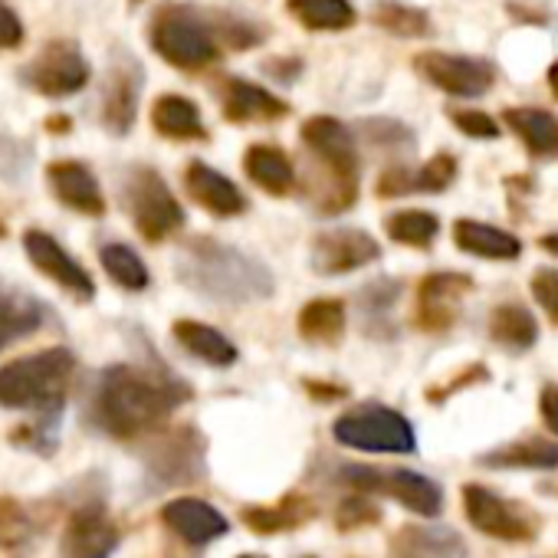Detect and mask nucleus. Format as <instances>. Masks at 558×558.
I'll return each mask as SVG.
<instances>
[{"label":"nucleus","mask_w":558,"mask_h":558,"mask_svg":"<svg viewBox=\"0 0 558 558\" xmlns=\"http://www.w3.org/2000/svg\"><path fill=\"white\" fill-rule=\"evenodd\" d=\"M99 263H102V269H106V276L112 279V283L122 287V290H129V293H142V290H148V283H151L148 266H145L142 256H138L132 246H125V243H106V246L99 250Z\"/></svg>","instance_id":"f704fd0d"},{"label":"nucleus","mask_w":558,"mask_h":558,"mask_svg":"<svg viewBox=\"0 0 558 558\" xmlns=\"http://www.w3.org/2000/svg\"><path fill=\"white\" fill-rule=\"evenodd\" d=\"M319 512V506L306 496V493H290L279 502L269 506H246L240 512L243 525L256 535H276V532H293L303 529L306 522H313Z\"/></svg>","instance_id":"b1692460"},{"label":"nucleus","mask_w":558,"mask_h":558,"mask_svg":"<svg viewBox=\"0 0 558 558\" xmlns=\"http://www.w3.org/2000/svg\"><path fill=\"white\" fill-rule=\"evenodd\" d=\"M303 145L313 158V168H323V178H310L306 194L313 207L326 217L349 210L359 197L362 158L355 135L332 116H313L303 125Z\"/></svg>","instance_id":"7ed1b4c3"},{"label":"nucleus","mask_w":558,"mask_h":558,"mask_svg":"<svg viewBox=\"0 0 558 558\" xmlns=\"http://www.w3.org/2000/svg\"><path fill=\"white\" fill-rule=\"evenodd\" d=\"M381 522V506L372 499V493H359L352 489L339 509H336V525L342 532H355V529H368V525H378Z\"/></svg>","instance_id":"58836bf2"},{"label":"nucleus","mask_w":558,"mask_h":558,"mask_svg":"<svg viewBox=\"0 0 558 558\" xmlns=\"http://www.w3.org/2000/svg\"><path fill=\"white\" fill-rule=\"evenodd\" d=\"M453 240L463 253L483 256V259H515L522 253V243L509 230H499V227L480 223V220H457Z\"/></svg>","instance_id":"c756f323"},{"label":"nucleus","mask_w":558,"mask_h":558,"mask_svg":"<svg viewBox=\"0 0 558 558\" xmlns=\"http://www.w3.org/2000/svg\"><path fill=\"white\" fill-rule=\"evenodd\" d=\"M489 339L499 349L519 355V352H529L538 342V323L525 306L506 303V306H496L493 316H489Z\"/></svg>","instance_id":"2f4dec72"},{"label":"nucleus","mask_w":558,"mask_h":558,"mask_svg":"<svg viewBox=\"0 0 558 558\" xmlns=\"http://www.w3.org/2000/svg\"><path fill=\"white\" fill-rule=\"evenodd\" d=\"M538 411H542V421H545V427H548V430L558 437V385H545V388H542Z\"/></svg>","instance_id":"c03bdc74"},{"label":"nucleus","mask_w":558,"mask_h":558,"mask_svg":"<svg viewBox=\"0 0 558 558\" xmlns=\"http://www.w3.org/2000/svg\"><path fill=\"white\" fill-rule=\"evenodd\" d=\"M473 290V279L463 272H430L417 290V329L447 332L457 323L460 303Z\"/></svg>","instance_id":"dca6fc26"},{"label":"nucleus","mask_w":558,"mask_h":558,"mask_svg":"<svg viewBox=\"0 0 558 558\" xmlns=\"http://www.w3.org/2000/svg\"><path fill=\"white\" fill-rule=\"evenodd\" d=\"M388 558H470L463 535L450 525H401L388 545Z\"/></svg>","instance_id":"aec40b11"},{"label":"nucleus","mask_w":558,"mask_h":558,"mask_svg":"<svg viewBox=\"0 0 558 558\" xmlns=\"http://www.w3.org/2000/svg\"><path fill=\"white\" fill-rule=\"evenodd\" d=\"M21 80L27 89L47 99H66L89 83V63L73 40H50L24 70Z\"/></svg>","instance_id":"9d476101"},{"label":"nucleus","mask_w":558,"mask_h":558,"mask_svg":"<svg viewBox=\"0 0 558 558\" xmlns=\"http://www.w3.org/2000/svg\"><path fill=\"white\" fill-rule=\"evenodd\" d=\"M37 538L40 525L31 509L14 496H0V551H8L11 558H27L37 548Z\"/></svg>","instance_id":"7c9ffc66"},{"label":"nucleus","mask_w":558,"mask_h":558,"mask_svg":"<svg viewBox=\"0 0 558 558\" xmlns=\"http://www.w3.org/2000/svg\"><path fill=\"white\" fill-rule=\"evenodd\" d=\"M453 125H457L463 135L480 138V142H493V138H499V125H496V119H489V116H486V112H480V109H460V112H453Z\"/></svg>","instance_id":"a19ab883"},{"label":"nucleus","mask_w":558,"mask_h":558,"mask_svg":"<svg viewBox=\"0 0 558 558\" xmlns=\"http://www.w3.org/2000/svg\"><path fill=\"white\" fill-rule=\"evenodd\" d=\"M184 184H187V194L194 197V204H201L214 217H236V214L246 210L243 191L227 174H220L217 168H210L204 161H191L187 165Z\"/></svg>","instance_id":"4be33fe9"},{"label":"nucleus","mask_w":558,"mask_h":558,"mask_svg":"<svg viewBox=\"0 0 558 558\" xmlns=\"http://www.w3.org/2000/svg\"><path fill=\"white\" fill-rule=\"evenodd\" d=\"M47 181H50V191L53 197L83 214V217H102L106 214V197H102V187H99V178L83 165V161H53L47 168Z\"/></svg>","instance_id":"6ab92c4d"},{"label":"nucleus","mask_w":558,"mask_h":558,"mask_svg":"<svg viewBox=\"0 0 558 558\" xmlns=\"http://www.w3.org/2000/svg\"><path fill=\"white\" fill-rule=\"evenodd\" d=\"M24 250L31 256V263L50 276L57 287H63L66 293H73L76 300H93L96 296V283L86 272V266L47 230H27L24 233Z\"/></svg>","instance_id":"2eb2a0df"},{"label":"nucleus","mask_w":558,"mask_h":558,"mask_svg":"<svg viewBox=\"0 0 558 558\" xmlns=\"http://www.w3.org/2000/svg\"><path fill=\"white\" fill-rule=\"evenodd\" d=\"M345 332L342 300H313L300 313V336L313 345H336Z\"/></svg>","instance_id":"72a5a7b5"},{"label":"nucleus","mask_w":558,"mask_h":558,"mask_svg":"<svg viewBox=\"0 0 558 558\" xmlns=\"http://www.w3.org/2000/svg\"><path fill=\"white\" fill-rule=\"evenodd\" d=\"M476 463L486 470H558V444L545 437H519L486 450Z\"/></svg>","instance_id":"bb28decb"},{"label":"nucleus","mask_w":558,"mask_h":558,"mask_svg":"<svg viewBox=\"0 0 558 558\" xmlns=\"http://www.w3.org/2000/svg\"><path fill=\"white\" fill-rule=\"evenodd\" d=\"M40 323H44V313L34 300L0 293V352H4L14 339L37 332Z\"/></svg>","instance_id":"e433bc0d"},{"label":"nucleus","mask_w":558,"mask_h":558,"mask_svg":"<svg viewBox=\"0 0 558 558\" xmlns=\"http://www.w3.org/2000/svg\"><path fill=\"white\" fill-rule=\"evenodd\" d=\"M548 86H551V93L558 96V63H555V66L548 70Z\"/></svg>","instance_id":"de8ad7c7"},{"label":"nucleus","mask_w":558,"mask_h":558,"mask_svg":"<svg viewBox=\"0 0 558 558\" xmlns=\"http://www.w3.org/2000/svg\"><path fill=\"white\" fill-rule=\"evenodd\" d=\"M287 8L313 34H339L359 21L349 0H287Z\"/></svg>","instance_id":"473e14b6"},{"label":"nucleus","mask_w":558,"mask_h":558,"mask_svg":"<svg viewBox=\"0 0 558 558\" xmlns=\"http://www.w3.org/2000/svg\"><path fill=\"white\" fill-rule=\"evenodd\" d=\"M220 109H223V119L230 122H279L290 116V106L272 96L269 89L250 83V80H240V76H227L220 80Z\"/></svg>","instance_id":"a211bd4d"},{"label":"nucleus","mask_w":558,"mask_h":558,"mask_svg":"<svg viewBox=\"0 0 558 558\" xmlns=\"http://www.w3.org/2000/svg\"><path fill=\"white\" fill-rule=\"evenodd\" d=\"M138 96H142V70L132 60L116 63L102 93V125L116 135H125L135 122Z\"/></svg>","instance_id":"5701e85b"},{"label":"nucleus","mask_w":558,"mask_h":558,"mask_svg":"<svg viewBox=\"0 0 558 558\" xmlns=\"http://www.w3.org/2000/svg\"><path fill=\"white\" fill-rule=\"evenodd\" d=\"M457 178V158L440 151L434 155L427 165L421 168H408V165H395L381 174L378 181V194L381 197H401V194H440L453 184Z\"/></svg>","instance_id":"412c9836"},{"label":"nucleus","mask_w":558,"mask_h":558,"mask_svg":"<svg viewBox=\"0 0 558 558\" xmlns=\"http://www.w3.org/2000/svg\"><path fill=\"white\" fill-rule=\"evenodd\" d=\"M339 483H345L349 489H359V493L388 496L424 519H434L444 512L440 483L424 473H414V470H381V466H368V463H352V466L339 470Z\"/></svg>","instance_id":"6e6552de"},{"label":"nucleus","mask_w":558,"mask_h":558,"mask_svg":"<svg viewBox=\"0 0 558 558\" xmlns=\"http://www.w3.org/2000/svg\"><path fill=\"white\" fill-rule=\"evenodd\" d=\"M204 453H207L204 434L197 427H178L155 444L148 457V470L161 486L197 483L204 476Z\"/></svg>","instance_id":"ddd939ff"},{"label":"nucleus","mask_w":558,"mask_h":558,"mask_svg":"<svg viewBox=\"0 0 558 558\" xmlns=\"http://www.w3.org/2000/svg\"><path fill=\"white\" fill-rule=\"evenodd\" d=\"M476 378H486V368H483V365L466 368V375H460L457 381H447V388H444V391H430V401H444L447 395H453V391L466 388V385H470V381H476Z\"/></svg>","instance_id":"a18cd8bd"},{"label":"nucleus","mask_w":558,"mask_h":558,"mask_svg":"<svg viewBox=\"0 0 558 558\" xmlns=\"http://www.w3.org/2000/svg\"><path fill=\"white\" fill-rule=\"evenodd\" d=\"M538 246H542V250H548V253H555V256H558V230H555V233H545V236H542V240H538Z\"/></svg>","instance_id":"49530a36"},{"label":"nucleus","mask_w":558,"mask_h":558,"mask_svg":"<svg viewBox=\"0 0 558 558\" xmlns=\"http://www.w3.org/2000/svg\"><path fill=\"white\" fill-rule=\"evenodd\" d=\"M372 21L381 31L395 34V37H424V34H430V17L424 11L411 8V4H398V0H381V4L375 8V14H372Z\"/></svg>","instance_id":"4c0bfd02"},{"label":"nucleus","mask_w":558,"mask_h":558,"mask_svg":"<svg viewBox=\"0 0 558 558\" xmlns=\"http://www.w3.org/2000/svg\"><path fill=\"white\" fill-rule=\"evenodd\" d=\"M506 125L525 145L532 158L555 161L558 158V116L535 109V106H512L506 109Z\"/></svg>","instance_id":"a878e982"},{"label":"nucleus","mask_w":558,"mask_h":558,"mask_svg":"<svg viewBox=\"0 0 558 558\" xmlns=\"http://www.w3.org/2000/svg\"><path fill=\"white\" fill-rule=\"evenodd\" d=\"M8 236V227H4V220H0V240H4Z\"/></svg>","instance_id":"09e8293b"},{"label":"nucleus","mask_w":558,"mask_h":558,"mask_svg":"<svg viewBox=\"0 0 558 558\" xmlns=\"http://www.w3.org/2000/svg\"><path fill=\"white\" fill-rule=\"evenodd\" d=\"M151 125L158 135L171 138V142H204L207 138V125L201 119L197 102H191L187 96H158L151 106Z\"/></svg>","instance_id":"cd10ccee"},{"label":"nucleus","mask_w":558,"mask_h":558,"mask_svg":"<svg viewBox=\"0 0 558 558\" xmlns=\"http://www.w3.org/2000/svg\"><path fill=\"white\" fill-rule=\"evenodd\" d=\"M24 44V21L8 0H0V50H17Z\"/></svg>","instance_id":"37998d69"},{"label":"nucleus","mask_w":558,"mask_h":558,"mask_svg":"<svg viewBox=\"0 0 558 558\" xmlns=\"http://www.w3.org/2000/svg\"><path fill=\"white\" fill-rule=\"evenodd\" d=\"M132 4H138V0H132Z\"/></svg>","instance_id":"864d4df0"},{"label":"nucleus","mask_w":558,"mask_h":558,"mask_svg":"<svg viewBox=\"0 0 558 558\" xmlns=\"http://www.w3.org/2000/svg\"><path fill=\"white\" fill-rule=\"evenodd\" d=\"M378 256H381V246L368 230L339 227V230H326L313 240L310 263L323 276H345V272H355V269L375 263Z\"/></svg>","instance_id":"4468645a"},{"label":"nucleus","mask_w":558,"mask_h":558,"mask_svg":"<svg viewBox=\"0 0 558 558\" xmlns=\"http://www.w3.org/2000/svg\"><path fill=\"white\" fill-rule=\"evenodd\" d=\"M306 558H316V555H306Z\"/></svg>","instance_id":"603ef678"},{"label":"nucleus","mask_w":558,"mask_h":558,"mask_svg":"<svg viewBox=\"0 0 558 558\" xmlns=\"http://www.w3.org/2000/svg\"><path fill=\"white\" fill-rule=\"evenodd\" d=\"M122 545V529L109 515L102 499L80 502L63 529L60 558H112Z\"/></svg>","instance_id":"f8f14e48"},{"label":"nucleus","mask_w":558,"mask_h":558,"mask_svg":"<svg viewBox=\"0 0 558 558\" xmlns=\"http://www.w3.org/2000/svg\"><path fill=\"white\" fill-rule=\"evenodd\" d=\"M171 336L178 339V345L187 355H194L204 365L230 368L236 362V345L223 332H217L214 326H204V323H194V319H178Z\"/></svg>","instance_id":"c85d7f7f"},{"label":"nucleus","mask_w":558,"mask_h":558,"mask_svg":"<svg viewBox=\"0 0 558 558\" xmlns=\"http://www.w3.org/2000/svg\"><path fill=\"white\" fill-rule=\"evenodd\" d=\"M398 293H401V283H395V279H375V283H368L359 296V310H362V319L372 326L375 323H388V313L391 306L398 303Z\"/></svg>","instance_id":"ea45409f"},{"label":"nucleus","mask_w":558,"mask_h":558,"mask_svg":"<svg viewBox=\"0 0 558 558\" xmlns=\"http://www.w3.org/2000/svg\"><path fill=\"white\" fill-rule=\"evenodd\" d=\"M532 296L558 323V269H538L532 276Z\"/></svg>","instance_id":"79ce46f5"},{"label":"nucleus","mask_w":558,"mask_h":558,"mask_svg":"<svg viewBox=\"0 0 558 558\" xmlns=\"http://www.w3.org/2000/svg\"><path fill=\"white\" fill-rule=\"evenodd\" d=\"M414 66L430 86H437L440 93L457 96V99H480L496 83V66L483 57L430 50V53H421Z\"/></svg>","instance_id":"9b49d317"},{"label":"nucleus","mask_w":558,"mask_h":558,"mask_svg":"<svg viewBox=\"0 0 558 558\" xmlns=\"http://www.w3.org/2000/svg\"><path fill=\"white\" fill-rule=\"evenodd\" d=\"M184 401H191V388L181 378L135 365H112L96 381L89 421L112 440H138L155 434Z\"/></svg>","instance_id":"f257e3e1"},{"label":"nucleus","mask_w":558,"mask_h":558,"mask_svg":"<svg viewBox=\"0 0 558 558\" xmlns=\"http://www.w3.org/2000/svg\"><path fill=\"white\" fill-rule=\"evenodd\" d=\"M332 437L342 447L362 450V453H414L417 450V434L411 421L388 408V404H359L345 414L336 417Z\"/></svg>","instance_id":"423d86ee"},{"label":"nucleus","mask_w":558,"mask_h":558,"mask_svg":"<svg viewBox=\"0 0 558 558\" xmlns=\"http://www.w3.org/2000/svg\"><path fill=\"white\" fill-rule=\"evenodd\" d=\"M385 230L395 243L411 246V250H430L437 233H440V220L430 210H398L385 220Z\"/></svg>","instance_id":"c9c22d12"},{"label":"nucleus","mask_w":558,"mask_h":558,"mask_svg":"<svg viewBox=\"0 0 558 558\" xmlns=\"http://www.w3.org/2000/svg\"><path fill=\"white\" fill-rule=\"evenodd\" d=\"M122 204L148 243H161L184 227V207L155 168H132L122 181Z\"/></svg>","instance_id":"0eeeda50"},{"label":"nucleus","mask_w":558,"mask_h":558,"mask_svg":"<svg viewBox=\"0 0 558 558\" xmlns=\"http://www.w3.org/2000/svg\"><path fill=\"white\" fill-rule=\"evenodd\" d=\"M463 512L476 532H483L496 542H509V545L532 542L542 529V519L532 506L499 496L496 489H489L483 483L463 486Z\"/></svg>","instance_id":"1a4fd4ad"},{"label":"nucleus","mask_w":558,"mask_h":558,"mask_svg":"<svg viewBox=\"0 0 558 558\" xmlns=\"http://www.w3.org/2000/svg\"><path fill=\"white\" fill-rule=\"evenodd\" d=\"M548 493H558V486H551V489H548Z\"/></svg>","instance_id":"3c124183"},{"label":"nucleus","mask_w":558,"mask_h":558,"mask_svg":"<svg viewBox=\"0 0 558 558\" xmlns=\"http://www.w3.org/2000/svg\"><path fill=\"white\" fill-rule=\"evenodd\" d=\"M236 558H266V555H236Z\"/></svg>","instance_id":"8fccbe9b"},{"label":"nucleus","mask_w":558,"mask_h":558,"mask_svg":"<svg viewBox=\"0 0 558 558\" xmlns=\"http://www.w3.org/2000/svg\"><path fill=\"white\" fill-rule=\"evenodd\" d=\"M178 272L191 290L214 303L243 306L272 296V272L259 259L207 236H197L184 246Z\"/></svg>","instance_id":"f03ea898"},{"label":"nucleus","mask_w":558,"mask_h":558,"mask_svg":"<svg viewBox=\"0 0 558 558\" xmlns=\"http://www.w3.org/2000/svg\"><path fill=\"white\" fill-rule=\"evenodd\" d=\"M243 171L256 187H263L272 197H287L296 187L293 158L276 145H250L243 155Z\"/></svg>","instance_id":"393cba45"},{"label":"nucleus","mask_w":558,"mask_h":558,"mask_svg":"<svg viewBox=\"0 0 558 558\" xmlns=\"http://www.w3.org/2000/svg\"><path fill=\"white\" fill-rule=\"evenodd\" d=\"M76 375V359L70 349H47L24 355L0 368V408L31 414H63L66 391Z\"/></svg>","instance_id":"20e7f679"},{"label":"nucleus","mask_w":558,"mask_h":558,"mask_svg":"<svg viewBox=\"0 0 558 558\" xmlns=\"http://www.w3.org/2000/svg\"><path fill=\"white\" fill-rule=\"evenodd\" d=\"M148 40H151V50L165 63L187 70V73H197L217 63L227 47L220 14H204L191 4L158 8L148 24Z\"/></svg>","instance_id":"39448f33"},{"label":"nucleus","mask_w":558,"mask_h":558,"mask_svg":"<svg viewBox=\"0 0 558 558\" xmlns=\"http://www.w3.org/2000/svg\"><path fill=\"white\" fill-rule=\"evenodd\" d=\"M161 522L181 542H187L194 548H204V545H210V542H217V538H223L230 532L227 515L217 506H210V502H204L197 496H174V499H168L161 506Z\"/></svg>","instance_id":"f3484780"}]
</instances>
